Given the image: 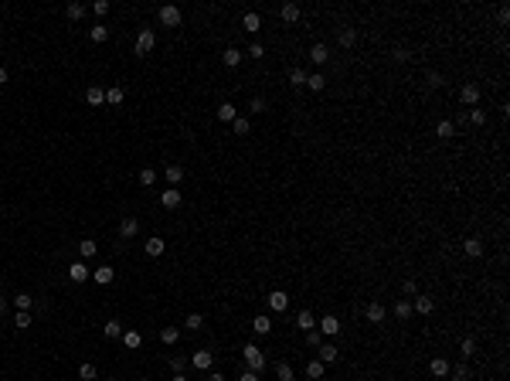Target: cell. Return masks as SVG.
Here are the masks:
<instances>
[{
	"label": "cell",
	"mask_w": 510,
	"mask_h": 381,
	"mask_svg": "<svg viewBox=\"0 0 510 381\" xmlns=\"http://www.w3.org/2000/svg\"><path fill=\"white\" fill-rule=\"evenodd\" d=\"M85 102H89V106H102V102H106V89H99V85H89V92H85Z\"/></svg>",
	"instance_id": "obj_18"
},
{
	"label": "cell",
	"mask_w": 510,
	"mask_h": 381,
	"mask_svg": "<svg viewBox=\"0 0 510 381\" xmlns=\"http://www.w3.org/2000/svg\"><path fill=\"white\" fill-rule=\"evenodd\" d=\"M238 381H259V374H255V371H242V378H238Z\"/></svg>",
	"instance_id": "obj_57"
},
{
	"label": "cell",
	"mask_w": 510,
	"mask_h": 381,
	"mask_svg": "<svg viewBox=\"0 0 510 381\" xmlns=\"http://www.w3.org/2000/svg\"><path fill=\"white\" fill-rule=\"evenodd\" d=\"M408 313H412V300H398L395 303V316L398 320H408Z\"/></svg>",
	"instance_id": "obj_38"
},
{
	"label": "cell",
	"mask_w": 510,
	"mask_h": 381,
	"mask_svg": "<svg viewBox=\"0 0 510 381\" xmlns=\"http://www.w3.org/2000/svg\"><path fill=\"white\" fill-rule=\"evenodd\" d=\"M306 344H310V347H320V344H323V334H320L317 327H313V330H306Z\"/></svg>",
	"instance_id": "obj_48"
},
{
	"label": "cell",
	"mask_w": 510,
	"mask_h": 381,
	"mask_svg": "<svg viewBox=\"0 0 510 381\" xmlns=\"http://www.w3.org/2000/svg\"><path fill=\"white\" fill-rule=\"evenodd\" d=\"M306 374H310V378H323V374H327V364H323V361H310V364H306Z\"/></svg>",
	"instance_id": "obj_31"
},
{
	"label": "cell",
	"mask_w": 510,
	"mask_h": 381,
	"mask_svg": "<svg viewBox=\"0 0 510 381\" xmlns=\"http://www.w3.org/2000/svg\"><path fill=\"white\" fill-rule=\"evenodd\" d=\"M153 180H157V170H153V167L140 170V184H143V187H153Z\"/></svg>",
	"instance_id": "obj_41"
},
{
	"label": "cell",
	"mask_w": 510,
	"mask_h": 381,
	"mask_svg": "<svg viewBox=\"0 0 510 381\" xmlns=\"http://www.w3.org/2000/svg\"><path fill=\"white\" fill-rule=\"evenodd\" d=\"M92 11L99 14V17H106V14H109V0H95V4H92Z\"/></svg>",
	"instance_id": "obj_52"
},
{
	"label": "cell",
	"mask_w": 510,
	"mask_h": 381,
	"mask_svg": "<svg viewBox=\"0 0 510 381\" xmlns=\"http://www.w3.org/2000/svg\"><path fill=\"white\" fill-rule=\"evenodd\" d=\"M435 133H439V140H453V136H456V126L449 123V119H442V123L435 126Z\"/></svg>",
	"instance_id": "obj_30"
},
{
	"label": "cell",
	"mask_w": 510,
	"mask_h": 381,
	"mask_svg": "<svg viewBox=\"0 0 510 381\" xmlns=\"http://www.w3.org/2000/svg\"><path fill=\"white\" fill-rule=\"evenodd\" d=\"M459 102H463V106H469V109H473L476 102H480V85H473V82H466L463 89H459Z\"/></svg>",
	"instance_id": "obj_3"
},
{
	"label": "cell",
	"mask_w": 510,
	"mask_h": 381,
	"mask_svg": "<svg viewBox=\"0 0 510 381\" xmlns=\"http://www.w3.org/2000/svg\"><path fill=\"white\" fill-rule=\"evenodd\" d=\"M245 361H249V371H255V374L265 368V354H262L255 344H245Z\"/></svg>",
	"instance_id": "obj_1"
},
{
	"label": "cell",
	"mask_w": 510,
	"mask_h": 381,
	"mask_svg": "<svg viewBox=\"0 0 510 381\" xmlns=\"http://www.w3.org/2000/svg\"><path fill=\"white\" fill-rule=\"evenodd\" d=\"M453 371V381H469V368L466 364H456V368H449Z\"/></svg>",
	"instance_id": "obj_49"
},
{
	"label": "cell",
	"mask_w": 510,
	"mask_h": 381,
	"mask_svg": "<svg viewBox=\"0 0 510 381\" xmlns=\"http://www.w3.org/2000/svg\"><path fill=\"white\" fill-rule=\"evenodd\" d=\"M306 89H313V92H323V89H327V79H323L320 72H313V75L306 79Z\"/></svg>",
	"instance_id": "obj_29"
},
{
	"label": "cell",
	"mask_w": 510,
	"mask_h": 381,
	"mask_svg": "<svg viewBox=\"0 0 510 381\" xmlns=\"http://www.w3.org/2000/svg\"><path fill=\"white\" fill-rule=\"evenodd\" d=\"M408 58H412V55H408V48H395V61H408Z\"/></svg>",
	"instance_id": "obj_56"
},
{
	"label": "cell",
	"mask_w": 510,
	"mask_h": 381,
	"mask_svg": "<svg viewBox=\"0 0 510 381\" xmlns=\"http://www.w3.org/2000/svg\"><path fill=\"white\" fill-rule=\"evenodd\" d=\"M147 256H163V238H157V235L150 238L147 242Z\"/></svg>",
	"instance_id": "obj_42"
},
{
	"label": "cell",
	"mask_w": 510,
	"mask_h": 381,
	"mask_svg": "<svg viewBox=\"0 0 510 381\" xmlns=\"http://www.w3.org/2000/svg\"><path fill=\"white\" fill-rule=\"evenodd\" d=\"M79 252H82V259H92V256H95V252H99V245H95L92 238H85V242H82V245H79Z\"/></svg>",
	"instance_id": "obj_43"
},
{
	"label": "cell",
	"mask_w": 510,
	"mask_h": 381,
	"mask_svg": "<svg viewBox=\"0 0 510 381\" xmlns=\"http://www.w3.org/2000/svg\"><path fill=\"white\" fill-rule=\"evenodd\" d=\"M113 276H116V272H113V266H99V269L92 272V279L99 282V286H109V282H113Z\"/></svg>",
	"instance_id": "obj_11"
},
{
	"label": "cell",
	"mask_w": 510,
	"mask_h": 381,
	"mask_svg": "<svg viewBox=\"0 0 510 381\" xmlns=\"http://www.w3.org/2000/svg\"><path fill=\"white\" fill-rule=\"evenodd\" d=\"M276 378H279V381H293L296 374H293V368H289L286 361H279V364H276Z\"/></svg>",
	"instance_id": "obj_36"
},
{
	"label": "cell",
	"mask_w": 510,
	"mask_h": 381,
	"mask_svg": "<svg viewBox=\"0 0 510 381\" xmlns=\"http://www.w3.org/2000/svg\"><path fill=\"white\" fill-rule=\"evenodd\" d=\"M163 177H167L170 184H181V180H184V167H181V164H167V167H163Z\"/></svg>",
	"instance_id": "obj_14"
},
{
	"label": "cell",
	"mask_w": 510,
	"mask_h": 381,
	"mask_svg": "<svg viewBox=\"0 0 510 381\" xmlns=\"http://www.w3.org/2000/svg\"><path fill=\"white\" fill-rule=\"evenodd\" d=\"M181 201H184V198H181V190H174V187L160 194V204H163L167 211H174V208H181Z\"/></svg>",
	"instance_id": "obj_9"
},
{
	"label": "cell",
	"mask_w": 510,
	"mask_h": 381,
	"mask_svg": "<svg viewBox=\"0 0 510 381\" xmlns=\"http://www.w3.org/2000/svg\"><path fill=\"white\" fill-rule=\"evenodd\" d=\"M153 45H157V34L150 31V27L136 34V55H150V51H153Z\"/></svg>",
	"instance_id": "obj_2"
},
{
	"label": "cell",
	"mask_w": 510,
	"mask_h": 381,
	"mask_svg": "<svg viewBox=\"0 0 510 381\" xmlns=\"http://www.w3.org/2000/svg\"><path fill=\"white\" fill-rule=\"evenodd\" d=\"M65 14H68V21H82V17H85V7H82V4H68Z\"/></svg>",
	"instance_id": "obj_39"
},
{
	"label": "cell",
	"mask_w": 510,
	"mask_h": 381,
	"mask_svg": "<svg viewBox=\"0 0 510 381\" xmlns=\"http://www.w3.org/2000/svg\"><path fill=\"white\" fill-rule=\"evenodd\" d=\"M14 327H17V330H27V327H31V313L17 310V316H14Z\"/></svg>",
	"instance_id": "obj_45"
},
{
	"label": "cell",
	"mask_w": 510,
	"mask_h": 381,
	"mask_svg": "<svg viewBox=\"0 0 510 381\" xmlns=\"http://www.w3.org/2000/svg\"><path fill=\"white\" fill-rule=\"evenodd\" d=\"M276 310V313H283V310H289V293H283V290H272L269 293V300H265Z\"/></svg>",
	"instance_id": "obj_4"
},
{
	"label": "cell",
	"mask_w": 510,
	"mask_h": 381,
	"mask_svg": "<svg viewBox=\"0 0 510 381\" xmlns=\"http://www.w3.org/2000/svg\"><path fill=\"white\" fill-rule=\"evenodd\" d=\"M170 368H174L177 374H181V371L187 368V358H181V354H177V358H170Z\"/></svg>",
	"instance_id": "obj_53"
},
{
	"label": "cell",
	"mask_w": 510,
	"mask_h": 381,
	"mask_svg": "<svg viewBox=\"0 0 510 381\" xmlns=\"http://www.w3.org/2000/svg\"><path fill=\"white\" fill-rule=\"evenodd\" d=\"M123 99H126V89H123V85H109V89H106V102H109V106H119Z\"/></svg>",
	"instance_id": "obj_15"
},
{
	"label": "cell",
	"mask_w": 510,
	"mask_h": 381,
	"mask_svg": "<svg viewBox=\"0 0 510 381\" xmlns=\"http://www.w3.org/2000/svg\"><path fill=\"white\" fill-rule=\"evenodd\" d=\"M106 381H116V378H106Z\"/></svg>",
	"instance_id": "obj_62"
},
{
	"label": "cell",
	"mask_w": 510,
	"mask_h": 381,
	"mask_svg": "<svg viewBox=\"0 0 510 381\" xmlns=\"http://www.w3.org/2000/svg\"><path fill=\"white\" fill-rule=\"evenodd\" d=\"M231 130H235L238 136H249V130H252V123L245 119V116H235V123H231Z\"/></svg>",
	"instance_id": "obj_35"
},
{
	"label": "cell",
	"mask_w": 510,
	"mask_h": 381,
	"mask_svg": "<svg viewBox=\"0 0 510 381\" xmlns=\"http://www.w3.org/2000/svg\"><path fill=\"white\" fill-rule=\"evenodd\" d=\"M317 351H320V361H323V364H333V361L340 358V351L333 347V344H320Z\"/></svg>",
	"instance_id": "obj_17"
},
{
	"label": "cell",
	"mask_w": 510,
	"mask_h": 381,
	"mask_svg": "<svg viewBox=\"0 0 510 381\" xmlns=\"http://www.w3.org/2000/svg\"><path fill=\"white\" fill-rule=\"evenodd\" d=\"M429 371L435 374V378H446V374H449V361H446V358H432Z\"/></svg>",
	"instance_id": "obj_22"
},
{
	"label": "cell",
	"mask_w": 510,
	"mask_h": 381,
	"mask_svg": "<svg viewBox=\"0 0 510 381\" xmlns=\"http://www.w3.org/2000/svg\"><path fill=\"white\" fill-rule=\"evenodd\" d=\"M160 24H167V27H177V24H181V11H177L174 4L160 7Z\"/></svg>",
	"instance_id": "obj_7"
},
{
	"label": "cell",
	"mask_w": 510,
	"mask_h": 381,
	"mask_svg": "<svg viewBox=\"0 0 510 381\" xmlns=\"http://www.w3.org/2000/svg\"><path fill=\"white\" fill-rule=\"evenodd\" d=\"M364 316H367V324H385V306H381L378 300H374V303H367Z\"/></svg>",
	"instance_id": "obj_8"
},
{
	"label": "cell",
	"mask_w": 510,
	"mask_h": 381,
	"mask_svg": "<svg viewBox=\"0 0 510 381\" xmlns=\"http://www.w3.org/2000/svg\"><path fill=\"white\" fill-rule=\"evenodd\" d=\"M469 119H473V126H483L487 123V112L483 109H469Z\"/></svg>",
	"instance_id": "obj_51"
},
{
	"label": "cell",
	"mask_w": 510,
	"mask_h": 381,
	"mask_svg": "<svg viewBox=\"0 0 510 381\" xmlns=\"http://www.w3.org/2000/svg\"><path fill=\"white\" fill-rule=\"evenodd\" d=\"M249 109H252V112H265V99H262V96H255Z\"/></svg>",
	"instance_id": "obj_54"
},
{
	"label": "cell",
	"mask_w": 510,
	"mask_h": 381,
	"mask_svg": "<svg viewBox=\"0 0 510 381\" xmlns=\"http://www.w3.org/2000/svg\"><path fill=\"white\" fill-rule=\"evenodd\" d=\"M123 347H129V351L143 347V334L140 330H123Z\"/></svg>",
	"instance_id": "obj_10"
},
{
	"label": "cell",
	"mask_w": 510,
	"mask_h": 381,
	"mask_svg": "<svg viewBox=\"0 0 510 381\" xmlns=\"http://www.w3.org/2000/svg\"><path fill=\"white\" fill-rule=\"evenodd\" d=\"M89 38L95 41V45H102V41H109V27H106V24H95V27L89 31Z\"/></svg>",
	"instance_id": "obj_28"
},
{
	"label": "cell",
	"mask_w": 510,
	"mask_h": 381,
	"mask_svg": "<svg viewBox=\"0 0 510 381\" xmlns=\"http://www.w3.org/2000/svg\"><path fill=\"white\" fill-rule=\"evenodd\" d=\"M136 232H140V221H136V218H123V221H119V235L123 238H133Z\"/></svg>",
	"instance_id": "obj_16"
},
{
	"label": "cell",
	"mask_w": 510,
	"mask_h": 381,
	"mask_svg": "<svg viewBox=\"0 0 510 381\" xmlns=\"http://www.w3.org/2000/svg\"><path fill=\"white\" fill-rule=\"evenodd\" d=\"M249 58H265V48H262V45H252V48H249Z\"/></svg>",
	"instance_id": "obj_55"
},
{
	"label": "cell",
	"mask_w": 510,
	"mask_h": 381,
	"mask_svg": "<svg viewBox=\"0 0 510 381\" xmlns=\"http://www.w3.org/2000/svg\"><path fill=\"white\" fill-rule=\"evenodd\" d=\"M89 276H92V269L85 266V262H72V266H68V279L72 282H85Z\"/></svg>",
	"instance_id": "obj_6"
},
{
	"label": "cell",
	"mask_w": 510,
	"mask_h": 381,
	"mask_svg": "<svg viewBox=\"0 0 510 381\" xmlns=\"http://www.w3.org/2000/svg\"><path fill=\"white\" fill-rule=\"evenodd\" d=\"M317 330H320L323 337H337V334H340V320H337L333 313H327L323 320H320V327H317Z\"/></svg>",
	"instance_id": "obj_5"
},
{
	"label": "cell",
	"mask_w": 510,
	"mask_h": 381,
	"mask_svg": "<svg viewBox=\"0 0 510 381\" xmlns=\"http://www.w3.org/2000/svg\"><path fill=\"white\" fill-rule=\"evenodd\" d=\"M412 300H415V303H412V310H419V313H425V316L435 310V303H432L429 296H412Z\"/></svg>",
	"instance_id": "obj_19"
},
{
	"label": "cell",
	"mask_w": 510,
	"mask_h": 381,
	"mask_svg": "<svg viewBox=\"0 0 510 381\" xmlns=\"http://www.w3.org/2000/svg\"><path fill=\"white\" fill-rule=\"evenodd\" d=\"M327 58H330L327 45H313V48H310V61H313V65H323Z\"/></svg>",
	"instance_id": "obj_21"
},
{
	"label": "cell",
	"mask_w": 510,
	"mask_h": 381,
	"mask_svg": "<svg viewBox=\"0 0 510 381\" xmlns=\"http://www.w3.org/2000/svg\"><path fill=\"white\" fill-rule=\"evenodd\" d=\"M235 116H238V109L231 106V102H221V106H218V119H225V123H235Z\"/></svg>",
	"instance_id": "obj_24"
},
{
	"label": "cell",
	"mask_w": 510,
	"mask_h": 381,
	"mask_svg": "<svg viewBox=\"0 0 510 381\" xmlns=\"http://www.w3.org/2000/svg\"><path fill=\"white\" fill-rule=\"evenodd\" d=\"M463 252H466L469 259H480V256H483V242H480V238H466V242H463Z\"/></svg>",
	"instance_id": "obj_12"
},
{
	"label": "cell",
	"mask_w": 510,
	"mask_h": 381,
	"mask_svg": "<svg viewBox=\"0 0 510 381\" xmlns=\"http://www.w3.org/2000/svg\"><path fill=\"white\" fill-rule=\"evenodd\" d=\"M354 41H357V31H354V27H344V31H340V48H351Z\"/></svg>",
	"instance_id": "obj_40"
},
{
	"label": "cell",
	"mask_w": 510,
	"mask_h": 381,
	"mask_svg": "<svg viewBox=\"0 0 510 381\" xmlns=\"http://www.w3.org/2000/svg\"><path fill=\"white\" fill-rule=\"evenodd\" d=\"M306 79H310V75H306L303 68H293V72H289V82H293V89H303Z\"/></svg>",
	"instance_id": "obj_32"
},
{
	"label": "cell",
	"mask_w": 510,
	"mask_h": 381,
	"mask_svg": "<svg viewBox=\"0 0 510 381\" xmlns=\"http://www.w3.org/2000/svg\"><path fill=\"white\" fill-rule=\"evenodd\" d=\"M401 290H405V300H408V296H419V282L405 279V282H401Z\"/></svg>",
	"instance_id": "obj_50"
},
{
	"label": "cell",
	"mask_w": 510,
	"mask_h": 381,
	"mask_svg": "<svg viewBox=\"0 0 510 381\" xmlns=\"http://www.w3.org/2000/svg\"><path fill=\"white\" fill-rule=\"evenodd\" d=\"M174 381H187V378H184V374H174Z\"/></svg>",
	"instance_id": "obj_61"
},
{
	"label": "cell",
	"mask_w": 510,
	"mask_h": 381,
	"mask_svg": "<svg viewBox=\"0 0 510 381\" xmlns=\"http://www.w3.org/2000/svg\"><path fill=\"white\" fill-rule=\"evenodd\" d=\"M252 330H255V334H259V337L272 334V320H269V316H265V313H262V316H255V320H252Z\"/></svg>",
	"instance_id": "obj_13"
},
{
	"label": "cell",
	"mask_w": 510,
	"mask_h": 381,
	"mask_svg": "<svg viewBox=\"0 0 510 381\" xmlns=\"http://www.w3.org/2000/svg\"><path fill=\"white\" fill-rule=\"evenodd\" d=\"M221 58H225V65H228V68L242 65V51H238V48H228V51H225V55H221Z\"/></svg>",
	"instance_id": "obj_37"
},
{
	"label": "cell",
	"mask_w": 510,
	"mask_h": 381,
	"mask_svg": "<svg viewBox=\"0 0 510 381\" xmlns=\"http://www.w3.org/2000/svg\"><path fill=\"white\" fill-rule=\"evenodd\" d=\"M4 82H7V68H0V85H4Z\"/></svg>",
	"instance_id": "obj_59"
},
{
	"label": "cell",
	"mask_w": 510,
	"mask_h": 381,
	"mask_svg": "<svg viewBox=\"0 0 510 381\" xmlns=\"http://www.w3.org/2000/svg\"><path fill=\"white\" fill-rule=\"evenodd\" d=\"M4 313H7V303H4V300H0V316H4Z\"/></svg>",
	"instance_id": "obj_60"
},
{
	"label": "cell",
	"mask_w": 510,
	"mask_h": 381,
	"mask_svg": "<svg viewBox=\"0 0 510 381\" xmlns=\"http://www.w3.org/2000/svg\"><path fill=\"white\" fill-rule=\"evenodd\" d=\"M102 334H106V340H116V337H123V324L119 320H106Z\"/></svg>",
	"instance_id": "obj_20"
},
{
	"label": "cell",
	"mask_w": 510,
	"mask_h": 381,
	"mask_svg": "<svg viewBox=\"0 0 510 381\" xmlns=\"http://www.w3.org/2000/svg\"><path fill=\"white\" fill-rule=\"evenodd\" d=\"M279 14H283L286 24H296V21H299V4H283V11H279Z\"/></svg>",
	"instance_id": "obj_23"
},
{
	"label": "cell",
	"mask_w": 510,
	"mask_h": 381,
	"mask_svg": "<svg viewBox=\"0 0 510 381\" xmlns=\"http://www.w3.org/2000/svg\"><path fill=\"white\" fill-rule=\"evenodd\" d=\"M242 24H245V31H252V34H255V31H259V27H262V17H259V14H255V11H249V14H245V17H242Z\"/></svg>",
	"instance_id": "obj_26"
},
{
	"label": "cell",
	"mask_w": 510,
	"mask_h": 381,
	"mask_svg": "<svg viewBox=\"0 0 510 381\" xmlns=\"http://www.w3.org/2000/svg\"><path fill=\"white\" fill-rule=\"evenodd\" d=\"M296 327H299V330H313V313H310V310H299V316H296Z\"/></svg>",
	"instance_id": "obj_33"
},
{
	"label": "cell",
	"mask_w": 510,
	"mask_h": 381,
	"mask_svg": "<svg viewBox=\"0 0 510 381\" xmlns=\"http://www.w3.org/2000/svg\"><path fill=\"white\" fill-rule=\"evenodd\" d=\"M459 354H463V358H473L476 354V340L473 337H463V340H459Z\"/></svg>",
	"instance_id": "obj_34"
},
{
	"label": "cell",
	"mask_w": 510,
	"mask_h": 381,
	"mask_svg": "<svg viewBox=\"0 0 510 381\" xmlns=\"http://www.w3.org/2000/svg\"><path fill=\"white\" fill-rule=\"evenodd\" d=\"M160 340H163V344H177V340H181V330H177V327H160Z\"/></svg>",
	"instance_id": "obj_27"
},
{
	"label": "cell",
	"mask_w": 510,
	"mask_h": 381,
	"mask_svg": "<svg viewBox=\"0 0 510 381\" xmlns=\"http://www.w3.org/2000/svg\"><path fill=\"white\" fill-rule=\"evenodd\" d=\"M201 324H204L201 313H187V320H184V327H187V330H201Z\"/></svg>",
	"instance_id": "obj_46"
},
{
	"label": "cell",
	"mask_w": 510,
	"mask_h": 381,
	"mask_svg": "<svg viewBox=\"0 0 510 381\" xmlns=\"http://www.w3.org/2000/svg\"><path fill=\"white\" fill-rule=\"evenodd\" d=\"M208 381H225V374H221V371H211V374H208Z\"/></svg>",
	"instance_id": "obj_58"
},
{
	"label": "cell",
	"mask_w": 510,
	"mask_h": 381,
	"mask_svg": "<svg viewBox=\"0 0 510 381\" xmlns=\"http://www.w3.org/2000/svg\"><path fill=\"white\" fill-rule=\"evenodd\" d=\"M194 368H201V371H208L211 368V351H194Z\"/></svg>",
	"instance_id": "obj_25"
},
{
	"label": "cell",
	"mask_w": 510,
	"mask_h": 381,
	"mask_svg": "<svg viewBox=\"0 0 510 381\" xmlns=\"http://www.w3.org/2000/svg\"><path fill=\"white\" fill-rule=\"evenodd\" d=\"M31 296H27V293H17V296H14V306H17V310H24V313H27V310H31Z\"/></svg>",
	"instance_id": "obj_44"
},
{
	"label": "cell",
	"mask_w": 510,
	"mask_h": 381,
	"mask_svg": "<svg viewBox=\"0 0 510 381\" xmlns=\"http://www.w3.org/2000/svg\"><path fill=\"white\" fill-rule=\"evenodd\" d=\"M95 374H99V371H95V364H82V368H79V378H82V381H95Z\"/></svg>",
	"instance_id": "obj_47"
}]
</instances>
